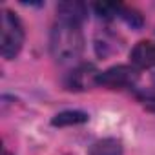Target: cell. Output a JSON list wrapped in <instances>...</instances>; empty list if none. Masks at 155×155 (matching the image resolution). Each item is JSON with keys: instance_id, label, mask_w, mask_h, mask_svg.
<instances>
[{"instance_id": "cell-1", "label": "cell", "mask_w": 155, "mask_h": 155, "mask_svg": "<svg viewBox=\"0 0 155 155\" xmlns=\"http://www.w3.org/2000/svg\"><path fill=\"white\" fill-rule=\"evenodd\" d=\"M49 51L60 64L77 60L84 51V35L81 24L58 20L49 35Z\"/></svg>"}, {"instance_id": "cell-2", "label": "cell", "mask_w": 155, "mask_h": 155, "mask_svg": "<svg viewBox=\"0 0 155 155\" xmlns=\"http://www.w3.org/2000/svg\"><path fill=\"white\" fill-rule=\"evenodd\" d=\"M24 44V26L15 13L9 9L2 11L0 17V53L4 58H15Z\"/></svg>"}, {"instance_id": "cell-3", "label": "cell", "mask_w": 155, "mask_h": 155, "mask_svg": "<svg viewBox=\"0 0 155 155\" xmlns=\"http://www.w3.org/2000/svg\"><path fill=\"white\" fill-rule=\"evenodd\" d=\"M139 79L137 69L131 66H113L102 73H99L97 79V86H104V88H111V90H122V88H131Z\"/></svg>"}, {"instance_id": "cell-4", "label": "cell", "mask_w": 155, "mask_h": 155, "mask_svg": "<svg viewBox=\"0 0 155 155\" xmlns=\"http://www.w3.org/2000/svg\"><path fill=\"white\" fill-rule=\"evenodd\" d=\"M97 68L93 64H81L77 66L69 75H68V88L75 90V91H86L93 86H97V79H99Z\"/></svg>"}, {"instance_id": "cell-5", "label": "cell", "mask_w": 155, "mask_h": 155, "mask_svg": "<svg viewBox=\"0 0 155 155\" xmlns=\"http://www.w3.org/2000/svg\"><path fill=\"white\" fill-rule=\"evenodd\" d=\"M131 64L139 69H148L155 66V44L150 40H140L133 46L130 53Z\"/></svg>"}, {"instance_id": "cell-6", "label": "cell", "mask_w": 155, "mask_h": 155, "mask_svg": "<svg viewBox=\"0 0 155 155\" xmlns=\"http://www.w3.org/2000/svg\"><path fill=\"white\" fill-rule=\"evenodd\" d=\"M57 13H58V20L81 24L88 15V8L82 2H77V0L71 2V0H68V2H60L57 6Z\"/></svg>"}, {"instance_id": "cell-7", "label": "cell", "mask_w": 155, "mask_h": 155, "mask_svg": "<svg viewBox=\"0 0 155 155\" xmlns=\"http://www.w3.org/2000/svg\"><path fill=\"white\" fill-rule=\"evenodd\" d=\"M122 153H124V150H122L120 140H117L113 137L101 139V140L93 142L90 148V155H122Z\"/></svg>"}, {"instance_id": "cell-8", "label": "cell", "mask_w": 155, "mask_h": 155, "mask_svg": "<svg viewBox=\"0 0 155 155\" xmlns=\"http://www.w3.org/2000/svg\"><path fill=\"white\" fill-rule=\"evenodd\" d=\"M88 113L84 111H79V110H68V111H60L57 113L53 119H51V124L53 126H75V124H84L88 122Z\"/></svg>"}, {"instance_id": "cell-9", "label": "cell", "mask_w": 155, "mask_h": 155, "mask_svg": "<svg viewBox=\"0 0 155 155\" xmlns=\"http://www.w3.org/2000/svg\"><path fill=\"white\" fill-rule=\"evenodd\" d=\"M115 42H117V40H115V37H113V35L104 33V35H102V38H101V37L97 38L95 49H97V53H99L101 57H108V55H111V53L119 51V46H117Z\"/></svg>"}, {"instance_id": "cell-10", "label": "cell", "mask_w": 155, "mask_h": 155, "mask_svg": "<svg viewBox=\"0 0 155 155\" xmlns=\"http://www.w3.org/2000/svg\"><path fill=\"white\" fill-rule=\"evenodd\" d=\"M93 9H95V13L101 18H106V20H111V18H115V17H119L122 13V6H119V4H108V2L93 4Z\"/></svg>"}, {"instance_id": "cell-11", "label": "cell", "mask_w": 155, "mask_h": 155, "mask_svg": "<svg viewBox=\"0 0 155 155\" xmlns=\"http://www.w3.org/2000/svg\"><path fill=\"white\" fill-rule=\"evenodd\" d=\"M120 17H122L131 28H140V26H142V17H140L137 11H133V9H126V8H122Z\"/></svg>"}, {"instance_id": "cell-12", "label": "cell", "mask_w": 155, "mask_h": 155, "mask_svg": "<svg viewBox=\"0 0 155 155\" xmlns=\"http://www.w3.org/2000/svg\"><path fill=\"white\" fill-rule=\"evenodd\" d=\"M137 97L148 110L155 111V91H140Z\"/></svg>"}, {"instance_id": "cell-13", "label": "cell", "mask_w": 155, "mask_h": 155, "mask_svg": "<svg viewBox=\"0 0 155 155\" xmlns=\"http://www.w3.org/2000/svg\"><path fill=\"white\" fill-rule=\"evenodd\" d=\"M4 155H11V153H9V151H4Z\"/></svg>"}, {"instance_id": "cell-14", "label": "cell", "mask_w": 155, "mask_h": 155, "mask_svg": "<svg viewBox=\"0 0 155 155\" xmlns=\"http://www.w3.org/2000/svg\"><path fill=\"white\" fill-rule=\"evenodd\" d=\"M153 84H155V75H153Z\"/></svg>"}]
</instances>
